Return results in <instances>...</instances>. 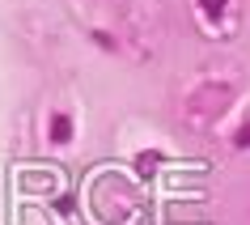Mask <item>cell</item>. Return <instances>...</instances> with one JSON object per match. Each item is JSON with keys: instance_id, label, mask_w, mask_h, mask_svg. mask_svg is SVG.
I'll list each match as a JSON object with an SVG mask.
<instances>
[{"instance_id": "obj_4", "label": "cell", "mask_w": 250, "mask_h": 225, "mask_svg": "<svg viewBox=\"0 0 250 225\" xmlns=\"http://www.w3.org/2000/svg\"><path fill=\"white\" fill-rule=\"evenodd\" d=\"M93 39H98V47H106V51H110V47H115V39H110V34H106V30H93Z\"/></svg>"}, {"instance_id": "obj_3", "label": "cell", "mask_w": 250, "mask_h": 225, "mask_svg": "<svg viewBox=\"0 0 250 225\" xmlns=\"http://www.w3.org/2000/svg\"><path fill=\"white\" fill-rule=\"evenodd\" d=\"M233 149H250V119H242V128L233 132Z\"/></svg>"}, {"instance_id": "obj_2", "label": "cell", "mask_w": 250, "mask_h": 225, "mask_svg": "<svg viewBox=\"0 0 250 225\" xmlns=\"http://www.w3.org/2000/svg\"><path fill=\"white\" fill-rule=\"evenodd\" d=\"M195 4H199V17H204L212 30L225 26V17H229V0H195Z\"/></svg>"}, {"instance_id": "obj_1", "label": "cell", "mask_w": 250, "mask_h": 225, "mask_svg": "<svg viewBox=\"0 0 250 225\" xmlns=\"http://www.w3.org/2000/svg\"><path fill=\"white\" fill-rule=\"evenodd\" d=\"M72 132H77V123H72V115H64V111H55L51 119H47V145H55V149L72 145Z\"/></svg>"}]
</instances>
